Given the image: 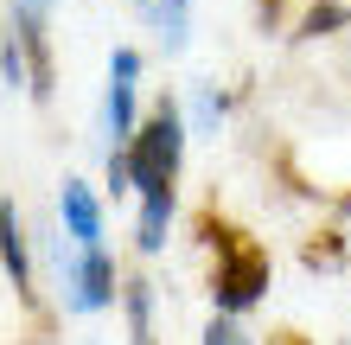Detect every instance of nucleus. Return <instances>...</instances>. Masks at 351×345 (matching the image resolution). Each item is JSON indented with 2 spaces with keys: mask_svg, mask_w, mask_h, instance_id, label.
Instances as JSON below:
<instances>
[{
  "mask_svg": "<svg viewBox=\"0 0 351 345\" xmlns=\"http://www.w3.org/2000/svg\"><path fill=\"white\" fill-rule=\"evenodd\" d=\"M160 38H167V51H179L185 45V0H160Z\"/></svg>",
  "mask_w": 351,
  "mask_h": 345,
  "instance_id": "8",
  "label": "nucleus"
},
{
  "mask_svg": "<svg viewBox=\"0 0 351 345\" xmlns=\"http://www.w3.org/2000/svg\"><path fill=\"white\" fill-rule=\"evenodd\" d=\"M204 345H250V339H243L230 320H211V326H204Z\"/></svg>",
  "mask_w": 351,
  "mask_h": 345,
  "instance_id": "12",
  "label": "nucleus"
},
{
  "mask_svg": "<svg viewBox=\"0 0 351 345\" xmlns=\"http://www.w3.org/2000/svg\"><path fill=\"white\" fill-rule=\"evenodd\" d=\"M345 7H313V13H306V32H332V26H345Z\"/></svg>",
  "mask_w": 351,
  "mask_h": 345,
  "instance_id": "11",
  "label": "nucleus"
},
{
  "mask_svg": "<svg viewBox=\"0 0 351 345\" xmlns=\"http://www.w3.org/2000/svg\"><path fill=\"white\" fill-rule=\"evenodd\" d=\"M102 121H109V134H115V141H134V84H109Z\"/></svg>",
  "mask_w": 351,
  "mask_h": 345,
  "instance_id": "7",
  "label": "nucleus"
},
{
  "mask_svg": "<svg viewBox=\"0 0 351 345\" xmlns=\"http://www.w3.org/2000/svg\"><path fill=\"white\" fill-rule=\"evenodd\" d=\"M128 320H134V339L147 345V281H128Z\"/></svg>",
  "mask_w": 351,
  "mask_h": 345,
  "instance_id": "9",
  "label": "nucleus"
},
{
  "mask_svg": "<svg viewBox=\"0 0 351 345\" xmlns=\"http://www.w3.org/2000/svg\"><path fill=\"white\" fill-rule=\"evenodd\" d=\"M64 300H71V307L77 313H96V307H109V300H115V269H109V256H102V250H84V256H71L64 262Z\"/></svg>",
  "mask_w": 351,
  "mask_h": 345,
  "instance_id": "3",
  "label": "nucleus"
},
{
  "mask_svg": "<svg viewBox=\"0 0 351 345\" xmlns=\"http://www.w3.org/2000/svg\"><path fill=\"white\" fill-rule=\"evenodd\" d=\"M167 224H173V192H154L147 205H141V250L147 256L167 250Z\"/></svg>",
  "mask_w": 351,
  "mask_h": 345,
  "instance_id": "6",
  "label": "nucleus"
},
{
  "mask_svg": "<svg viewBox=\"0 0 351 345\" xmlns=\"http://www.w3.org/2000/svg\"><path fill=\"white\" fill-rule=\"evenodd\" d=\"M179 147H185V121L179 109L167 103L147 128H134V141L121 154H128V179L141 186V198H154V192H173V173H179Z\"/></svg>",
  "mask_w": 351,
  "mask_h": 345,
  "instance_id": "1",
  "label": "nucleus"
},
{
  "mask_svg": "<svg viewBox=\"0 0 351 345\" xmlns=\"http://www.w3.org/2000/svg\"><path fill=\"white\" fill-rule=\"evenodd\" d=\"M262 288H268V256L256 250V243H223V269H217V281H211L217 307H223V313H243Z\"/></svg>",
  "mask_w": 351,
  "mask_h": 345,
  "instance_id": "2",
  "label": "nucleus"
},
{
  "mask_svg": "<svg viewBox=\"0 0 351 345\" xmlns=\"http://www.w3.org/2000/svg\"><path fill=\"white\" fill-rule=\"evenodd\" d=\"M0 262H7L13 288L26 294L32 288V262H26V230H19V211L13 205H0Z\"/></svg>",
  "mask_w": 351,
  "mask_h": 345,
  "instance_id": "5",
  "label": "nucleus"
},
{
  "mask_svg": "<svg viewBox=\"0 0 351 345\" xmlns=\"http://www.w3.org/2000/svg\"><path fill=\"white\" fill-rule=\"evenodd\" d=\"M192 115H198V128H211V121L223 115V103H217V96H198V103H192Z\"/></svg>",
  "mask_w": 351,
  "mask_h": 345,
  "instance_id": "14",
  "label": "nucleus"
},
{
  "mask_svg": "<svg viewBox=\"0 0 351 345\" xmlns=\"http://www.w3.org/2000/svg\"><path fill=\"white\" fill-rule=\"evenodd\" d=\"M0 77H7V84H26V64H19L13 45H0Z\"/></svg>",
  "mask_w": 351,
  "mask_h": 345,
  "instance_id": "13",
  "label": "nucleus"
},
{
  "mask_svg": "<svg viewBox=\"0 0 351 345\" xmlns=\"http://www.w3.org/2000/svg\"><path fill=\"white\" fill-rule=\"evenodd\" d=\"M134 77H141V51L121 45V51L109 58V84H134Z\"/></svg>",
  "mask_w": 351,
  "mask_h": 345,
  "instance_id": "10",
  "label": "nucleus"
},
{
  "mask_svg": "<svg viewBox=\"0 0 351 345\" xmlns=\"http://www.w3.org/2000/svg\"><path fill=\"white\" fill-rule=\"evenodd\" d=\"M58 211H64V224H71V237H77V250H102V205L90 198V186L64 179V192H58Z\"/></svg>",
  "mask_w": 351,
  "mask_h": 345,
  "instance_id": "4",
  "label": "nucleus"
}]
</instances>
